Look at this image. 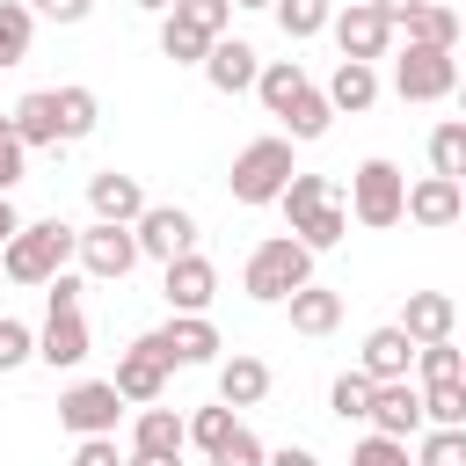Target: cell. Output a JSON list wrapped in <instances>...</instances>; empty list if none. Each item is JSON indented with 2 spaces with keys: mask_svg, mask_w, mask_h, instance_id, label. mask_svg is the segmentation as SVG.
I'll use <instances>...</instances> for the list:
<instances>
[{
  "mask_svg": "<svg viewBox=\"0 0 466 466\" xmlns=\"http://www.w3.org/2000/svg\"><path fill=\"white\" fill-rule=\"evenodd\" d=\"M284 218H291V233L320 255V248H335L342 233H350V204H342V189H335V175H291L284 182Z\"/></svg>",
  "mask_w": 466,
  "mask_h": 466,
  "instance_id": "1",
  "label": "cell"
},
{
  "mask_svg": "<svg viewBox=\"0 0 466 466\" xmlns=\"http://www.w3.org/2000/svg\"><path fill=\"white\" fill-rule=\"evenodd\" d=\"M299 284H313V248H306L299 233L262 240V248L248 255V269H240V291H248V299H262V306H284Z\"/></svg>",
  "mask_w": 466,
  "mask_h": 466,
  "instance_id": "2",
  "label": "cell"
},
{
  "mask_svg": "<svg viewBox=\"0 0 466 466\" xmlns=\"http://www.w3.org/2000/svg\"><path fill=\"white\" fill-rule=\"evenodd\" d=\"M73 226L66 218H36V226H15V240L0 248V269L15 277V284H51L66 262H73Z\"/></svg>",
  "mask_w": 466,
  "mask_h": 466,
  "instance_id": "3",
  "label": "cell"
},
{
  "mask_svg": "<svg viewBox=\"0 0 466 466\" xmlns=\"http://www.w3.org/2000/svg\"><path fill=\"white\" fill-rule=\"evenodd\" d=\"M400 211H408V175L393 160H364L350 175V218L371 226V233H386V226H400Z\"/></svg>",
  "mask_w": 466,
  "mask_h": 466,
  "instance_id": "4",
  "label": "cell"
},
{
  "mask_svg": "<svg viewBox=\"0 0 466 466\" xmlns=\"http://www.w3.org/2000/svg\"><path fill=\"white\" fill-rule=\"evenodd\" d=\"M291 175H299L291 167V138H255L233 160V204H277Z\"/></svg>",
  "mask_w": 466,
  "mask_h": 466,
  "instance_id": "5",
  "label": "cell"
},
{
  "mask_svg": "<svg viewBox=\"0 0 466 466\" xmlns=\"http://www.w3.org/2000/svg\"><path fill=\"white\" fill-rule=\"evenodd\" d=\"M459 87V58L451 51H430V44H408L393 58V95L400 102H444Z\"/></svg>",
  "mask_w": 466,
  "mask_h": 466,
  "instance_id": "6",
  "label": "cell"
},
{
  "mask_svg": "<svg viewBox=\"0 0 466 466\" xmlns=\"http://www.w3.org/2000/svg\"><path fill=\"white\" fill-rule=\"evenodd\" d=\"M73 255H80V269H87V277H102V284H124V277L138 269V233H131V226H109V218H95V226L73 240Z\"/></svg>",
  "mask_w": 466,
  "mask_h": 466,
  "instance_id": "7",
  "label": "cell"
},
{
  "mask_svg": "<svg viewBox=\"0 0 466 466\" xmlns=\"http://www.w3.org/2000/svg\"><path fill=\"white\" fill-rule=\"evenodd\" d=\"M116 415H124V393L109 379H80V386L58 393V422L73 437H116Z\"/></svg>",
  "mask_w": 466,
  "mask_h": 466,
  "instance_id": "8",
  "label": "cell"
},
{
  "mask_svg": "<svg viewBox=\"0 0 466 466\" xmlns=\"http://www.w3.org/2000/svg\"><path fill=\"white\" fill-rule=\"evenodd\" d=\"M131 233H138V255H153V262H175V255L197 248V218L182 204H146L131 218Z\"/></svg>",
  "mask_w": 466,
  "mask_h": 466,
  "instance_id": "9",
  "label": "cell"
},
{
  "mask_svg": "<svg viewBox=\"0 0 466 466\" xmlns=\"http://www.w3.org/2000/svg\"><path fill=\"white\" fill-rule=\"evenodd\" d=\"M160 299H167V313H204V306L218 299V269L189 248V255L160 262Z\"/></svg>",
  "mask_w": 466,
  "mask_h": 466,
  "instance_id": "10",
  "label": "cell"
},
{
  "mask_svg": "<svg viewBox=\"0 0 466 466\" xmlns=\"http://www.w3.org/2000/svg\"><path fill=\"white\" fill-rule=\"evenodd\" d=\"M36 357H44L51 371H73V364H87V320H80V306H66V299H44V335H36Z\"/></svg>",
  "mask_w": 466,
  "mask_h": 466,
  "instance_id": "11",
  "label": "cell"
},
{
  "mask_svg": "<svg viewBox=\"0 0 466 466\" xmlns=\"http://www.w3.org/2000/svg\"><path fill=\"white\" fill-rule=\"evenodd\" d=\"M146 342H153V357H167V371H175V364H211V357L226 350V342H218V328H211L204 313H175V320H167V328H153Z\"/></svg>",
  "mask_w": 466,
  "mask_h": 466,
  "instance_id": "12",
  "label": "cell"
},
{
  "mask_svg": "<svg viewBox=\"0 0 466 466\" xmlns=\"http://www.w3.org/2000/svg\"><path fill=\"white\" fill-rule=\"evenodd\" d=\"M328 29H335L342 58H364V66H371V58H386V44H393V22H386L371 0H350V7H335V22H328Z\"/></svg>",
  "mask_w": 466,
  "mask_h": 466,
  "instance_id": "13",
  "label": "cell"
},
{
  "mask_svg": "<svg viewBox=\"0 0 466 466\" xmlns=\"http://www.w3.org/2000/svg\"><path fill=\"white\" fill-rule=\"evenodd\" d=\"M379 437H415L422 430V393L408 386V379H379L371 386V415H364Z\"/></svg>",
  "mask_w": 466,
  "mask_h": 466,
  "instance_id": "14",
  "label": "cell"
},
{
  "mask_svg": "<svg viewBox=\"0 0 466 466\" xmlns=\"http://www.w3.org/2000/svg\"><path fill=\"white\" fill-rule=\"evenodd\" d=\"M255 73H262L255 44H240V36H211V51H204V80H211L218 95H248Z\"/></svg>",
  "mask_w": 466,
  "mask_h": 466,
  "instance_id": "15",
  "label": "cell"
},
{
  "mask_svg": "<svg viewBox=\"0 0 466 466\" xmlns=\"http://www.w3.org/2000/svg\"><path fill=\"white\" fill-rule=\"evenodd\" d=\"M400 218H415V226H430V233H437V226H459V218H466V189H459L451 175H422V182L408 189V211H400Z\"/></svg>",
  "mask_w": 466,
  "mask_h": 466,
  "instance_id": "16",
  "label": "cell"
},
{
  "mask_svg": "<svg viewBox=\"0 0 466 466\" xmlns=\"http://www.w3.org/2000/svg\"><path fill=\"white\" fill-rule=\"evenodd\" d=\"M109 386H116L124 400H138V408H146V400H160V393H167V357H153V342L138 335V342L116 357V379H109Z\"/></svg>",
  "mask_w": 466,
  "mask_h": 466,
  "instance_id": "17",
  "label": "cell"
},
{
  "mask_svg": "<svg viewBox=\"0 0 466 466\" xmlns=\"http://www.w3.org/2000/svg\"><path fill=\"white\" fill-rule=\"evenodd\" d=\"M87 204H95V218H109V226H131V218L146 211V189H138V175H116V167H102V175H87Z\"/></svg>",
  "mask_w": 466,
  "mask_h": 466,
  "instance_id": "18",
  "label": "cell"
},
{
  "mask_svg": "<svg viewBox=\"0 0 466 466\" xmlns=\"http://www.w3.org/2000/svg\"><path fill=\"white\" fill-rule=\"evenodd\" d=\"M408 364H415V335L400 328V320H386V328H371L364 335V379H408Z\"/></svg>",
  "mask_w": 466,
  "mask_h": 466,
  "instance_id": "19",
  "label": "cell"
},
{
  "mask_svg": "<svg viewBox=\"0 0 466 466\" xmlns=\"http://www.w3.org/2000/svg\"><path fill=\"white\" fill-rule=\"evenodd\" d=\"M182 444H189V422H182L175 408L146 400V408H138V422H131V451H153V459H182Z\"/></svg>",
  "mask_w": 466,
  "mask_h": 466,
  "instance_id": "20",
  "label": "cell"
},
{
  "mask_svg": "<svg viewBox=\"0 0 466 466\" xmlns=\"http://www.w3.org/2000/svg\"><path fill=\"white\" fill-rule=\"evenodd\" d=\"M400 328H408L415 342H444V335L459 328V306H451V291H408V306H400Z\"/></svg>",
  "mask_w": 466,
  "mask_h": 466,
  "instance_id": "21",
  "label": "cell"
},
{
  "mask_svg": "<svg viewBox=\"0 0 466 466\" xmlns=\"http://www.w3.org/2000/svg\"><path fill=\"white\" fill-rule=\"evenodd\" d=\"M277 124H284V138H291V146H313V138H328V124H335V102H328V95H320V87L306 80V87L291 95V109H284Z\"/></svg>",
  "mask_w": 466,
  "mask_h": 466,
  "instance_id": "22",
  "label": "cell"
},
{
  "mask_svg": "<svg viewBox=\"0 0 466 466\" xmlns=\"http://www.w3.org/2000/svg\"><path fill=\"white\" fill-rule=\"evenodd\" d=\"M320 95L335 102V116H342V109L357 116V109H371V102H379V73H371L364 58H342V66L328 73V87H320Z\"/></svg>",
  "mask_w": 466,
  "mask_h": 466,
  "instance_id": "23",
  "label": "cell"
},
{
  "mask_svg": "<svg viewBox=\"0 0 466 466\" xmlns=\"http://www.w3.org/2000/svg\"><path fill=\"white\" fill-rule=\"evenodd\" d=\"M7 124H15V138H22V146H58V95H51V87L22 95V102L7 109Z\"/></svg>",
  "mask_w": 466,
  "mask_h": 466,
  "instance_id": "24",
  "label": "cell"
},
{
  "mask_svg": "<svg viewBox=\"0 0 466 466\" xmlns=\"http://www.w3.org/2000/svg\"><path fill=\"white\" fill-rule=\"evenodd\" d=\"M284 306H291L299 335H335V320H342V291H328V284H299Z\"/></svg>",
  "mask_w": 466,
  "mask_h": 466,
  "instance_id": "25",
  "label": "cell"
},
{
  "mask_svg": "<svg viewBox=\"0 0 466 466\" xmlns=\"http://www.w3.org/2000/svg\"><path fill=\"white\" fill-rule=\"evenodd\" d=\"M262 393H269V364L262 357H226L218 364V400L226 408H255Z\"/></svg>",
  "mask_w": 466,
  "mask_h": 466,
  "instance_id": "26",
  "label": "cell"
},
{
  "mask_svg": "<svg viewBox=\"0 0 466 466\" xmlns=\"http://www.w3.org/2000/svg\"><path fill=\"white\" fill-rule=\"evenodd\" d=\"M400 29H408V44H430V51H459V15H451V7H437V0H422V7H415Z\"/></svg>",
  "mask_w": 466,
  "mask_h": 466,
  "instance_id": "27",
  "label": "cell"
},
{
  "mask_svg": "<svg viewBox=\"0 0 466 466\" xmlns=\"http://www.w3.org/2000/svg\"><path fill=\"white\" fill-rule=\"evenodd\" d=\"M299 87H306V66H299V58H269V66L255 73V95H262V109H269V116H284Z\"/></svg>",
  "mask_w": 466,
  "mask_h": 466,
  "instance_id": "28",
  "label": "cell"
},
{
  "mask_svg": "<svg viewBox=\"0 0 466 466\" xmlns=\"http://www.w3.org/2000/svg\"><path fill=\"white\" fill-rule=\"evenodd\" d=\"M51 95H58V146H73V138H87V131L102 124L95 87H51Z\"/></svg>",
  "mask_w": 466,
  "mask_h": 466,
  "instance_id": "29",
  "label": "cell"
},
{
  "mask_svg": "<svg viewBox=\"0 0 466 466\" xmlns=\"http://www.w3.org/2000/svg\"><path fill=\"white\" fill-rule=\"evenodd\" d=\"M269 15H277V29H284L291 44H306V36H320V29L335 22V0H277Z\"/></svg>",
  "mask_w": 466,
  "mask_h": 466,
  "instance_id": "30",
  "label": "cell"
},
{
  "mask_svg": "<svg viewBox=\"0 0 466 466\" xmlns=\"http://www.w3.org/2000/svg\"><path fill=\"white\" fill-rule=\"evenodd\" d=\"M29 36H36V7H22V0H0V73L29 58Z\"/></svg>",
  "mask_w": 466,
  "mask_h": 466,
  "instance_id": "31",
  "label": "cell"
},
{
  "mask_svg": "<svg viewBox=\"0 0 466 466\" xmlns=\"http://www.w3.org/2000/svg\"><path fill=\"white\" fill-rule=\"evenodd\" d=\"M422 422H466V371L459 379H422Z\"/></svg>",
  "mask_w": 466,
  "mask_h": 466,
  "instance_id": "32",
  "label": "cell"
},
{
  "mask_svg": "<svg viewBox=\"0 0 466 466\" xmlns=\"http://www.w3.org/2000/svg\"><path fill=\"white\" fill-rule=\"evenodd\" d=\"M430 175H466V116H451V124H437L430 131Z\"/></svg>",
  "mask_w": 466,
  "mask_h": 466,
  "instance_id": "33",
  "label": "cell"
},
{
  "mask_svg": "<svg viewBox=\"0 0 466 466\" xmlns=\"http://www.w3.org/2000/svg\"><path fill=\"white\" fill-rule=\"evenodd\" d=\"M415 466H466V422H437L415 444Z\"/></svg>",
  "mask_w": 466,
  "mask_h": 466,
  "instance_id": "34",
  "label": "cell"
},
{
  "mask_svg": "<svg viewBox=\"0 0 466 466\" xmlns=\"http://www.w3.org/2000/svg\"><path fill=\"white\" fill-rule=\"evenodd\" d=\"M371 386H379V379H364V371H342V379L328 386V408H335L342 422H364V415H371Z\"/></svg>",
  "mask_w": 466,
  "mask_h": 466,
  "instance_id": "35",
  "label": "cell"
},
{
  "mask_svg": "<svg viewBox=\"0 0 466 466\" xmlns=\"http://www.w3.org/2000/svg\"><path fill=\"white\" fill-rule=\"evenodd\" d=\"M160 51H167V58H175V66H204V51H211V36H204V29H189V22H175V15H167V22H160Z\"/></svg>",
  "mask_w": 466,
  "mask_h": 466,
  "instance_id": "36",
  "label": "cell"
},
{
  "mask_svg": "<svg viewBox=\"0 0 466 466\" xmlns=\"http://www.w3.org/2000/svg\"><path fill=\"white\" fill-rule=\"evenodd\" d=\"M233 430H240V415H233L226 400H218V408H197V415H189V444H197V451H218V444H226Z\"/></svg>",
  "mask_w": 466,
  "mask_h": 466,
  "instance_id": "37",
  "label": "cell"
},
{
  "mask_svg": "<svg viewBox=\"0 0 466 466\" xmlns=\"http://www.w3.org/2000/svg\"><path fill=\"white\" fill-rule=\"evenodd\" d=\"M415 371H422V379H459V371H466V350H459L451 335H444V342H415Z\"/></svg>",
  "mask_w": 466,
  "mask_h": 466,
  "instance_id": "38",
  "label": "cell"
},
{
  "mask_svg": "<svg viewBox=\"0 0 466 466\" xmlns=\"http://www.w3.org/2000/svg\"><path fill=\"white\" fill-rule=\"evenodd\" d=\"M167 15H175V22H189V29H204V36H226V22H233V0H175Z\"/></svg>",
  "mask_w": 466,
  "mask_h": 466,
  "instance_id": "39",
  "label": "cell"
},
{
  "mask_svg": "<svg viewBox=\"0 0 466 466\" xmlns=\"http://www.w3.org/2000/svg\"><path fill=\"white\" fill-rule=\"evenodd\" d=\"M350 466H415V459H408V437H379V430H371V437L350 451Z\"/></svg>",
  "mask_w": 466,
  "mask_h": 466,
  "instance_id": "40",
  "label": "cell"
},
{
  "mask_svg": "<svg viewBox=\"0 0 466 466\" xmlns=\"http://www.w3.org/2000/svg\"><path fill=\"white\" fill-rule=\"evenodd\" d=\"M262 459H269V451H262V437H255L248 422H240V430H233V437L211 451V466H262Z\"/></svg>",
  "mask_w": 466,
  "mask_h": 466,
  "instance_id": "41",
  "label": "cell"
},
{
  "mask_svg": "<svg viewBox=\"0 0 466 466\" xmlns=\"http://www.w3.org/2000/svg\"><path fill=\"white\" fill-rule=\"evenodd\" d=\"M22 175H29V146H22V138H15V124L0 116V197H7Z\"/></svg>",
  "mask_w": 466,
  "mask_h": 466,
  "instance_id": "42",
  "label": "cell"
},
{
  "mask_svg": "<svg viewBox=\"0 0 466 466\" xmlns=\"http://www.w3.org/2000/svg\"><path fill=\"white\" fill-rule=\"evenodd\" d=\"M29 357H36V335L0 313V371H15V364H29Z\"/></svg>",
  "mask_w": 466,
  "mask_h": 466,
  "instance_id": "43",
  "label": "cell"
},
{
  "mask_svg": "<svg viewBox=\"0 0 466 466\" xmlns=\"http://www.w3.org/2000/svg\"><path fill=\"white\" fill-rule=\"evenodd\" d=\"M73 466H124V459H116V437H80Z\"/></svg>",
  "mask_w": 466,
  "mask_h": 466,
  "instance_id": "44",
  "label": "cell"
},
{
  "mask_svg": "<svg viewBox=\"0 0 466 466\" xmlns=\"http://www.w3.org/2000/svg\"><path fill=\"white\" fill-rule=\"evenodd\" d=\"M87 7H95V0H36L44 22H87Z\"/></svg>",
  "mask_w": 466,
  "mask_h": 466,
  "instance_id": "45",
  "label": "cell"
},
{
  "mask_svg": "<svg viewBox=\"0 0 466 466\" xmlns=\"http://www.w3.org/2000/svg\"><path fill=\"white\" fill-rule=\"evenodd\" d=\"M262 466H320V459H313V451H306V444H284V451H269V459H262Z\"/></svg>",
  "mask_w": 466,
  "mask_h": 466,
  "instance_id": "46",
  "label": "cell"
},
{
  "mask_svg": "<svg viewBox=\"0 0 466 466\" xmlns=\"http://www.w3.org/2000/svg\"><path fill=\"white\" fill-rule=\"evenodd\" d=\"M371 7H379V15H386V22H393V29H400V22H408V15H415V7H422V0H371Z\"/></svg>",
  "mask_w": 466,
  "mask_h": 466,
  "instance_id": "47",
  "label": "cell"
},
{
  "mask_svg": "<svg viewBox=\"0 0 466 466\" xmlns=\"http://www.w3.org/2000/svg\"><path fill=\"white\" fill-rule=\"evenodd\" d=\"M15 226H22V218H15V204H7V197H0V248H7V240H15Z\"/></svg>",
  "mask_w": 466,
  "mask_h": 466,
  "instance_id": "48",
  "label": "cell"
},
{
  "mask_svg": "<svg viewBox=\"0 0 466 466\" xmlns=\"http://www.w3.org/2000/svg\"><path fill=\"white\" fill-rule=\"evenodd\" d=\"M124 466H182V459H153V451H131Z\"/></svg>",
  "mask_w": 466,
  "mask_h": 466,
  "instance_id": "49",
  "label": "cell"
},
{
  "mask_svg": "<svg viewBox=\"0 0 466 466\" xmlns=\"http://www.w3.org/2000/svg\"><path fill=\"white\" fill-rule=\"evenodd\" d=\"M138 7H146V15H167V7H175V0H138Z\"/></svg>",
  "mask_w": 466,
  "mask_h": 466,
  "instance_id": "50",
  "label": "cell"
},
{
  "mask_svg": "<svg viewBox=\"0 0 466 466\" xmlns=\"http://www.w3.org/2000/svg\"><path fill=\"white\" fill-rule=\"evenodd\" d=\"M451 102H459V116H466V73H459V87H451Z\"/></svg>",
  "mask_w": 466,
  "mask_h": 466,
  "instance_id": "51",
  "label": "cell"
},
{
  "mask_svg": "<svg viewBox=\"0 0 466 466\" xmlns=\"http://www.w3.org/2000/svg\"><path fill=\"white\" fill-rule=\"evenodd\" d=\"M233 7H277V0H233Z\"/></svg>",
  "mask_w": 466,
  "mask_h": 466,
  "instance_id": "52",
  "label": "cell"
},
{
  "mask_svg": "<svg viewBox=\"0 0 466 466\" xmlns=\"http://www.w3.org/2000/svg\"><path fill=\"white\" fill-rule=\"evenodd\" d=\"M459 44H466V15H459Z\"/></svg>",
  "mask_w": 466,
  "mask_h": 466,
  "instance_id": "53",
  "label": "cell"
},
{
  "mask_svg": "<svg viewBox=\"0 0 466 466\" xmlns=\"http://www.w3.org/2000/svg\"><path fill=\"white\" fill-rule=\"evenodd\" d=\"M459 189H466V175H459Z\"/></svg>",
  "mask_w": 466,
  "mask_h": 466,
  "instance_id": "54",
  "label": "cell"
}]
</instances>
